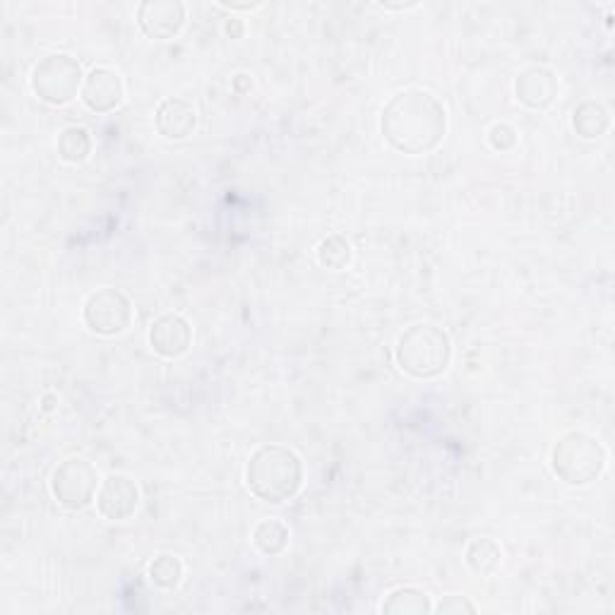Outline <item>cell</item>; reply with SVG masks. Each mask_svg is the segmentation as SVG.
<instances>
[{
  "label": "cell",
  "instance_id": "9",
  "mask_svg": "<svg viewBox=\"0 0 615 615\" xmlns=\"http://www.w3.org/2000/svg\"><path fill=\"white\" fill-rule=\"evenodd\" d=\"M137 505H140V489L123 473H111L101 481L97 491V513L103 519L111 521H125L135 515Z\"/></svg>",
  "mask_w": 615,
  "mask_h": 615
},
{
  "label": "cell",
  "instance_id": "11",
  "mask_svg": "<svg viewBox=\"0 0 615 615\" xmlns=\"http://www.w3.org/2000/svg\"><path fill=\"white\" fill-rule=\"evenodd\" d=\"M558 75L545 65H529L515 79V97L531 111H543L558 97Z\"/></svg>",
  "mask_w": 615,
  "mask_h": 615
},
{
  "label": "cell",
  "instance_id": "12",
  "mask_svg": "<svg viewBox=\"0 0 615 615\" xmlns=\"http://www.w3.org/2000/svg\"><path fill=\"white\" fill-rule=\"evenodd\" d=\"M149 346L164 358H179L190 349L193 328L179 312H164L149 324Z\"/></svg>",
  "mask_w": 615,
  "mask_h": 615
},
{
  "label": "cell",
  "instance_id": "2",
  "mask_svg": "<svg viewBox=\"0 0 615 615\" xmlns=\"http://www.w3.org/2000/svg\"><path fill=\"white\" fill-rule=\"evenodd\" d=\"M246 481L250 493L260 501L286 503L304 483V462L286 445H262L250 455Z\"/></svg>",
  "mask_w": 615,
  "mask_h": 615
},
{
  "label": "cell",
  "instance_id": "15",
  "mask_svg": "<svg viewBox=\"0 0 615 615\" xmlns=\"http://www.w3.org/2000/svg\"><path fill=\"white\" fill-rule=\"evenodd\" d=\"M382 613L388 615H426L433 611V603L426 591L416 587H399L382 603Z\"/></svg>",
  "mask_w": 615,
  "mask_h": 615
},
{
  "label": "cell",
  "instance_id": "14",
  "mask_svg": "<svg viewBox=\"0 0 615 615\" xmlns=\"http://www.w3.org/2000/svg\"><path fill=\"white\" fill-rule=\"evenodd\" d=\"M573 127L579 137H585V140H596V137H601L611 127V111L603 107L601 101L587 99L575 107Z\"/></svg>",
  "mask_w": 615,
  "mask_h": 615
},
{
  "label": "cell",
  "instance_id": "5",
  "mask_svg": "<svg viewBox=\"0 0 615 615\" xmlns=\"http://www.w3.org/2000/svg\"><path fill=\"white\" fill-rule=\"evenodd\" d=\"M85 75L77 58L67 53H51L41 58L32 71V91L51 107H65L77 91H83Z\"/></svg>",
  "mask_w": 615,
  "mask_h": 615
},
{
  "label": "cell",
  "instance_id": "22",
  "mask_svg": "<svg viewBox=\"0 0 615 615\" xmlns=\"http://www.w3.org/2000/svg\"><path fill=\"white\" fill-rule=\"evenodd\" d=\"M440 615H455V613H476V606L467 596H445L443 601L433 606Z\"/></svg>",
  "mask_w": 615,
  "mask_h": 615
},
{
  "label": "cell",
  "instance_id": "20",
  "mask_svg": "<svg viewBox=\"0 0 615 615\" xmlns=\"http://www.w3.org/2000/svg\"><path fill=\"white\" fill-rule=\"evenodd\" d=\"M149 579L159 589H176L183 579V563L171 553H161L149 565Z\"/></svg>",
  "mask_w": 615,
  "mask_h": 615
},
{
  "label": "cell",
  "instance_id": "3",
  "mask_svg": "<svg viewBox=\"0 0 615 615\" xmlns=\"http://www.w3.org/2000/svg\"><path fill=\"white\" fill-rule=\"evenodd\" d=\"M394 361L406 376L416 380H433L443 376L452 361L450 334L431 322L411 324L402 332L394 346Z\"/></svg>",
  "mask_w": 615,
  "mask_h": 615
},
{
  "label": "cell",
  "instance_id": "21",
  "mask_svg": "<svg viewBox=\"0 0 615 615\" xmlns=\"http://www.w3.org/2000/svg\"><path fill=\"white\" fill-rule=\"evenodd\" d=\"M489 145L495 149V152H507V149H513L517 145V131L507 123H495L489 131Z\"/></svg>",
  "mask_w": 615,
  "mask_h": 615
},
{
  "label": "cell",
  "instance_id": "10",
  "mask_svg": "<svg viewBox=\"0 0 615 615\" xmlns=\"http://www.w3.org/2000/svg\"><path fill=\"white\" fill-rule=\"evenodd\" d=\"M79 97H83L85 107L95 113L115 111L125 97V85L121 73L107 65L91 67V71L85 75V85L83 91H79Z\"/></svg>",
  "mask_w": 615,
  "mask_h": 615
},
{
  "label": "cell",
  "instance_id": "8",
  "mask_svg": "<svg viewBox=\"0 0 615 615\" xmlns=\"http://www.w3.org/2000/svg\"><path fill=\"white\" fill-rule=\"evenodd\" d=\"M185 25V5L181 0H145L137 5V27L147 39H173Z\"/></svg>",
  "mask_w": 615,
  "mask_h": 615
},
{
  "label": "cell",
  "instance_id": "24",
  "mask_svg": "<svg viewBox=\"0 0 615 615\" xmlns=\"http://www.w3.org/2000/svg\"><path fill=\"white\" fill-rule=\"evenodd\" d=\"M378 8H382V10H414V8H419V3H378Z\"/></svg>",
  "mask_w": 615,
  "mask_h": 615
},
{
  "label": "cell",
  "instance_id": "6",
  "mask_svg": "<svg viewBox=\"0 0 615 615\" xmlns=\"http://www.w3.org/2000/svg\"><path fill=\"white\" fill-rule=\"evenodd\" d=\"M99 473L95 464L83 457H71L61 462L51 476V493L67 509H83L87 507L99 491Z\"/></svg>",
  "mask_w": 615,
  "mask_h": 615
},
{
  "label": "cell",
  "instance_id": "25",
  "mask_svg": "<svg viewBox=\"0 0 615 615\" xmlns=\"http://www.w3.org/2000/svg\"><path fill=\"white\" fill-rule=\"evenodd\" d=\"M53 402H56L53 394H46V397H44V409H46V411H53V406H56Z\"/></svg>",
  "mask_w": 615,
  "mask_h": 615
},
{
  "label": "cell",
  "instance_id": "17",
  "mask_svg": "<svg viewBox=\"0 0 615 615\" xmlns=\"http://www.w3.org/2000/svg\"><path fill=\"white\" fill-rule=\"evenodd\" d=\"M253 543L262 555H280L288 545V527L280 519H262L253 531Z\"/></svg>",
  "mask_w": 615,
  "mask_h": 615
},
{
  "label": "cell",
  "instance_id": "4",
  "mask_svg": "<svg viewBox=\"0 0 615 615\" xmlns=\"http://www.w3.org/2000/svg\"><path fill=\"white\" fill-rule=\"evenodd\" d=\"M553 473L567 485H587L606 469V450L594 435L567 431L555 440L551 452Z\"/></svg>",
  "mask_w": 615,
  "mask_h": 615
},
{
  "label": "cell",
  "instance_id": "16",
  "mask_svg": "<svg viewBox=\"0 0 615 615\" xmlns=\"http://www.w3.org/2000/svg\"><path fill=\"white\" fill-rule=\"evenodd\" d=\"M464 561H467L471 573L485 577V575H493L497 567H501L503 551H501V545H497L493 539L481 537V539H473L467 545Z\"/></svg>",
  "mask_w": 615,
  "mask_h": 615
},
{
  "label": "cell",
  "instance_id": "18",
  "mask_svg": "<svg viewBox=\"0 0 615 615\" xmlns=\"http://www.w3.org/2000/svg\"><path fill=\"white\" fill-rule=\"evenodd\" d=\"M91 155V137L83 125H71L58 135V157L67 164H83Z\"/></svg>",
  "mask_w": 615,
  "mask_h": 615
},
{
  "label": "cell",
  "instance_id": "13",
  "mask_svg": "<svg viewBox=\"0 0 615 615\" xmlns=\"http://www.w3.org/2000/svg\"><path fill=\"white\" fill-rule=\"evenodd\" d=\"M155 125L167 140H185L197 127V111L190 101L181 97H169L157 107Z\"/></svg>",
  "mask_w": 615,
  "mask_h": 615
},
{
  "label": "cell",
  "instance_id": "19",
  "mask_svg": "<svg viewBox=\"0 0 615 615\" xmlns=\"http://www.w3.org/2000/svg\"><path fill=\"white\" fill-rule=\"evenodd\" d=\"M352 258H354L352 243L346 241L342 234H332L320 241L318 260L322 267H328V270H346Z\"/></svg>",
  "mask_w": 615,
  "mask_h": 615
},
{
  "label": "cell",
  "instance_id": "1",
  "mask_svg": "<svg viewBox=\"0 0 615 615\" xmlns=\"http://www.w3.org/2000/svg\"><path fill=\"white\" fill-rule=\"evenodd\" d=\"M380 133L385 143L402 155H428L443 143L447 111L431 91L404 89L382 109Z\"/></svg>",
  "mask_w": 615,
  "mask_h": 615
},
{
  "label": "cell",
  "instance_id": "7",
  "mask_svg": "<svg viewBox=\"0 0 615 615\" xmlns=\"http://www.w3.org/2000/svg\"><path fill=\"white\" fill-rule=\"evenodd\" d=\"M87 328L101 336H115L127 330L133 320V304L119 288H99L89 294L83 308Z\"/></svg>",
  "mask_w": 615,
  "mask_h": 615
},
{
  "label": "cell",
  "instance_id": "23",
  "mask_svg": "<svg viewBox=\"0 0 615 615\" xmlns=\"http://www.w3.org/2000/svg\"><path fill=\"white\" fill-rule=\"evenodd\" d=\"M217 5L224 10H243V13H250V10L262 8V3H229V0H219Z\"/></svg>",
  "mask_w": 615,
  "mask_h": 615
}]
</instances>
